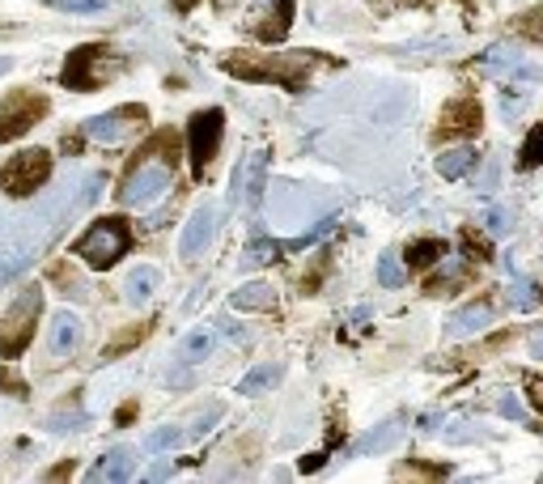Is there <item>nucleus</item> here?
I'll list each match as a JSON object with an SVG mask.
<instances>
[{"label":"nucleus","instance_id":"nucleus-1","mask_svg":"<svg viewBox=\"0 0 543 484\" xmlns=\"http://www.w3.org/2000/svg\"><path fill=\"white\" fill-rule=\"evenodd\" d=\"M170 187H174V132H162V137H154V145L127 166V175L115 195H119V204H127V208H145V204H154V200H162Z\"/></svg>","mask_w":543,"mask_h":484},{"label":"nucleus","instance_id":"nucleus-2","mask_svg":"<svg viewBox=\"0 0 543 484\" xmlns=\"http://www.w3.org/2000/svg\"><path fill=\"white\" fill-rule=\"evenodd\" d=\"M319 64L323 60L314 52H238L221 60V69L238 81H272L285 90H302Z\"/></svg>","mask_w":543,"mask_h":484},{"label":"nucleus","instance_id":"nucleus-3","mask_svg":"<svg viewBox=\"0 0 543 484\" xmlns=\"http://www.w3.org/2000/svg\"><path fill=\"white\" fill-rule=\"evenodd\" d=\"M127 69V56L124 52H115L107 43H85L77 52H69L64 60V72H60V81L77 90V94H89V90H102V85L119 77Z\"/></svg>","mask_w":543,"mask_h":484},{"label":"nucleus","instance_id":"nucleus-4","mask_svg":"<svg viewBox=\"0 0 543 484\" xmlns=\"http://www.w3.org/2000/svg\"><path fill=\"white\" fill-rule=\"evenodd\" d=\"M127 247H132V225H127L124 217H98V222L72 242V255H77L85 268L107 272V268H115V263L124 260Z\"/></svg>","mask_w":543,"mask_h":484},{"label":"nucleus","instance_id":"nucleus-5","mask_svg":"<svg viewBox=\"0 0 543 484\" xmlns=\"http://www.w3.org/2000/svg\"><path fill=\"white\" fill-rule=\"evenodd\" d=\"M42 315V289L39 285H30V289H22L14 298V306L5 310V318H0V361H14L22 357L30 348V340H34V323H39Z\"/></svg>","mask_w":543,"mask_h":484},{"label":"nucleus","instance_id":"nucleus-6","mask_svg":"<svg viewBox=\"0 0 543 484\" xmlns=\"http://www.w3.org/2000/svg\"><path fill=\"white\" fill-rule=\"evenodd\" d=\"M47 179H51V153L47 149H22L0 166V192L14 195V200L34 195Z\"/></svg>","mask_w":543,"mask_h":484},{"label":"nucleus","instance_id":"nucleus-7","mask_svg":"<svg viewBox=\"0 0 543 484\" xmlns=\"http://www.w3.org/2000/svg\"><path fill=\"white\" fill-rule=\"evenodd\" d=\"M221 137H225V111L209 107V111H195L187 119V153H192V175L204 179V170L212 166V157L221 153Z\"/></svg>","mask_w":543,"mask_h":484},{"label":"nucleus","instance_id":"nucleus-8","mask_svg":"<svg viewBox=\"0 0 543 484\" xmlns=\"http://www.w3.org/2000/svg\"><path fill=\"white\" fill-rule=\"evenodd\" d=\"M42 115H47V98L42 94H9L0 102V140L26 137Z\"/></svg>","mask_w":543,"mask_h":484},{"label":"nucleus","instance_id":"nucleus-9","mask_svg":"<svg viewBox=\"0 0 543 484\" xmlns=\"http://www.w3.org/2000/svg\"><path fill=\"white\" fill-rule=\"evenodd\" d=\"M149 119V111L145 107H115V111H107V115H94V119H85V137L89 140H102V145H115V140H124V137H132L140 124Z\"/></svg>","mask_w":543,"mask_h":484},{"label":"nucleus","instance_id":"nucleus-10","mask_svg":"<svg viewBox=\"0 0 543 484\" xmlns=\"http://www.w3.org/2000/svg\"><path fill=\"white\" fill-rule=\"evenodd\" d=\"M267 187V153L255 149L242 157V166L234 170V187H229V200L234 204H259Z\"/></svg>","mask_w":543,"mask_h":484},{"label":"nucleus","instance_id":"nucleus-11","mask_svg":"<svg viewBox=\"0 0 543 484\" xmlns=\"http://www.w3.org/2000/svg\"><path fill=\"white\" fill-rule=\"evenodd\" d=\"M212 234H217V208L204 200V204H195V213L187 217V225H183L179 255H183V260H195V255L212 242Z\"/></svg>","mask_w":543,"mask_h":484},{"label":"nucleus","instance_id":"nucleus-12","mask_svg":"<svg viewBox=\"0 0 543 484\" xmlns=\"http://www.w3.org/2000/svg\"><path fill=\"white\" fill-rule=\"evenodd\" d=\"M492 302H467L463 310H454V315L446 318V336L450 340H467V336H475V332H484L488 323H492Z\"/></svg>","mask_w":543,"mask_h":484},{"label":"nucleus","instance_id":"nucleus-13","mask_svg":"<svg viewBox=\"0 0 543 484\" xmlns=\"http://www.w3.org/2000/svg\"><path fill=\"white\" fill-rule=\"evenodd\" d=\"M132 471H136V455H132V451H124V446H119V451H111V455H102L94 463V468L85 471V480L89 484H124V480H132Z\"/></svg>","mask_w":543,"mask_h":484},{"label":"nucleus","instance_id":"nucleus-14","mask_svg":"<svg viewBox=\"0 0 543 484\" xmlns=\"http://www.w3.org/2000/svg\"><path fill=\"white\" fill-rule=\"evenodd\" d=\"M472 132H480V102H475V98H463V102H454L446 111L437 137L446 140V137H472Z\"/></svg>","mask_w":543,"mask_h":484},{"label":"nucleus","instance_id":"nucleus-15","mask_svg":"<svg viewBox=\"0 0 543 484\" xmlns=\"http://www.w3.org/2000/svg\"><path fill=\"white\" fill-rule=\"evenodd\" d=\"M51 357H72L77 353V345H81V318L72 315V310H60L56 318H51Z\"/></svg>","mask_w":543,"mask_h":484},{"label":"nucleus","instance_id":"nucleus-16","mask_svg":"<svg viewBox=\"0 0 543 484\" xmlns=\"http://www.w3.org/2000/svg\"><path fill=\"white\" fill-rule=\"evenodd\" d=\"M229 306H234V310H272V306H276V289L255 280V285H242V289H234Z\"/></svg>","mask_w":543,"mask_h":484},{"label":"nucleus","instance_id":"nucleus-17","mask_svg":"<svg viewBox=\"0 0 543 484\" xmlns=\"http://www.w3.org/2000/svg\"><path fill=\"white\" fill-rule=\"evenodd\" d=\"M399 433H404V421L395 416V421H387L382 429H374V433H365L361 442H357V455H378V451H387V446L399 442Z\"/></svg>","mask_w":543,"mask_h":484},{"label":"nucleus","instance_id":"nucleus-18","mask_svg":"<svg viewBox=\"0 0 543 484\" xmlns=\"http://www.w3.org/2000/svg\"><path fill=\"white\" fill-rule=\"evenodd\" d=\"M442 255H446V242L442 238H420V242H412L407 247V268H433V263H442Z\"/></svg>","mask_w":543,"mask_h":484},{"label":"nucleus","instance_id":"nucleus-19","mask_svg":"<svg viewBox=\"0 0 543 484\" xmlns=\"http://www.w3.org/2000/svg\"><path fill=\"white\" fill-rule=\"evenodd\" d=\"M472 166H475V153L467 149V145H459V149H450L437 157V175H442V179H463Z\"/></svg>","mask_w":543,"mask_h":484},{"label":"nucleus","instance_id":"nucleus-20","mask_svg":"<svg viewBox=\"0 0 543 484\" xmlns=\"http://www.w3.org/2000/svg\"><path fill=\"white\" fill-rule=\"evenodd\" d=\"M157 268H136L132 277H127V302L132 306H145L149 298H154V289H157Z\"/></svg>","mask_w":543,"mask_h":484},{"label":"nucleus","instance_id":"nucleus-21","mask_svg":"<svg viewBox=\"0 0 543 484\" xmlns=\"http://www.w3.org/2000/svg\"><path fill=\"white\" fill-rule=\"evenodd\" d=\"M289 26H293V0H276V9H272V22H264V26H259V39L280 43L285 34H289Z\"/></svg>","mask_w":543,"mask_h":484},{"label":"nucleus","instance_id":"nucleus-22","mask_svg":"<svg viewBox=\"0 0 543 484\" xmlns=\"http://www.w3.org/2000/svg\"><path fill=\"white\" fill-rule=\"evenodd\" d=\"M280 378V365H255L247 378H238V395H264Z\"/></svg>","mask_w":543,"mask_h":484},{"label":"nucleus","instance_id":"nucleus-23","mask_svg":"<svg viewBox=\"0 0 543 484\" xmlns=\"http://www.w3.org/2000/svg\"><path fill=\"white\" fill-rule=\"evenodd\" d=\"M280 251H289V242H272V238H255L251 247H247V260H242V268H259V263H272V260H280Z\"/></svg>","mask_w":543,"mask_h":484},{"label":"nucleus","instance_id":"nucleus-24","mask_svg":"<svg viewBox=\"0 0 543 484\" xmlns=\"http://www.w3.org/2000/svg\"><path fill=\"white\" fill-rule=\"evenodd\" d=\"M212 345H217V332H212V327H195V332L183 340V357H187V361H204L212 353Z\"/></svg>","mask_w":543,"mask_h":484},{"label":"nucleus","instance_id":"nucleus-25","mask_svg":"<svg viewBox=\"0 0 543 484\" xmlns=\"http://www.w3.org/2000/svg\"><path fill=\"white\" fill-rule=\"evenodd\" d=\"M518 166H543V124L530 128L527 140H522V149H518Z\"/></svg>","mask_w":543,"mask_h":484},{"label":"nucleus","instance_id":"nucleus-26","mask_svg":"<svg viewBox=\"0 0 543 484\" xmlns=\"http://www.w3.org/2000/svg\"><path fill=\"white\" fill-rule=\"evenodd\" d=\"M378 280L387 285V289H399L407 280V272H404V263H399V255H382L378 260Z\"/></svg>","mask_w":543,"mask_h":484},{"label":"nucleus","instance_id":"nucleus-27","mask_svg":"<svg viewBox=\"0 0 543 484\" xmlns=\"http://www.w3.org/2000/svg\"><path fill=\"white\" fill-rule=\"evenodd\" d=\"M183 442H187V433H183V429H170V425L145 438V446H149V451H174V446H183Z\"/></svg>","mask_w":543,"mask_h":484},{"label":"nucleus","instance_id":"nucleus-28","mask_svg":"<svg viewBox=\"0 0 543 484\" xmlns=\"http://www.w3.org/2000/svg\"><path fill=\"white\" fill-rule=\"evenodd\" d=\"M145 332H149V327H136V332H124V336H119V340H115V345H107V348H102V357H98V361H115V357H119V353H124V348L140 345V340H145Z\"/></svg>","mask_w":543,"mask_h":484},{"label":"nucleus","instance_id":"nucleus-29","mask_svg":"<svg viewBox=\"0 0 543 484\" xmlns=\"http://www.w3.org/2000/svg\"><path fill=\"white\" fill-rule=\"evenodd\" d=\"M64 14H107L111 0H56Z\"/></svg>","mask_w":543,"mask_h":484},{"label":"nucleus","instance_id":"nucleus-30","mask_svg":"<svg viewBox=\"0 0 543 484\" xmlns=\"http://www.w3.org/2000/svg\"><path fill=\"white\" fill-rule=\"evenodd\" d=\"M522 34L535 43H543V5L539 9H530V14H522Z\"/></svg>","mask_w":543,"mask_h":484},{"label":"nucleus","instance_id":"nucleus-31","mask_svg":"<svg viewBox=\"0 0 543 484\" xmlns=\"http://www.w3.org/2000/svg\"><path fill=\"white\" fill-rule=\"evenodd\" d=\"M26 255H9V260H0V285H5V280H14V277H22V272H26Z\"/></svg>","mask_w":543,"mask_h":484},{"label":"nucleus","instance_id":"nucleus-32","mask_svg":"<svg viewBox=\"0 0 543 484\" xmlns=\"http://www.w3.org/2000/svg\"><path fill=\"white\" fill-rule=\"evenodd\" d=\"M505 230H510V213H505V208H492V213H488V234H505Z\"/></svg>","mask_w":543,"mask_h":484},{"label":"nucleus","instance_id":"nucleus-33","mask_svg":"<svg viewBox=\"0 0 543 484\" xmlns=\"http://www.w3.org/2000/svg\"><path fill=\"white\" fill-rule=\"evenodd\" d=\"M527 400H530V403H535V408H539V413H543V374H539V378H530V383H527Z\"/></svg>","mask_w":543,"mask_h":484},{"label":"nucleus","instance_id":"nucleus-34","mask_svg":"<svg viewBox=\"0 0 543 484\" xmlns=\"http://www.w3.org/2000/svg\"><path fill=\"white\" fill-rule=\"evenodd\" d=\"M174 471H179V463H154V468H149V480H170Z\"/></svg>","mask_w":543,"mask_h":484},{"label":"nucleus","instance_id":"nucleus-35","mask_svg":"<svg viewBox=\"0 0 543 484\" xmlns=\"http://www.w3.org/2000/svg\"><path fill=\"white\" fill-rule=\"evenodd\" d=\"M0 383H5V387L14 391V395H26V383H22V378H14V374H5V370H0Z\"/></svg>","mask_w":543,"mask_h":484},{"label":"nucleus","instance_id":"nucleus-36","mask_svg":"<svg viewBox=\"0 0 543 484\" xmlns=\"http://www.w3.org/2000/svg\"><path fill=\"white\" fill-rule=\"evenodd\" d=\"M60 476H72V463H60V468L47 471V480H60Z\"/></svg>","mask_w":543,"mask_h":484},{"label":"nucleus","instance_id":"nucleus-37","mask_svg":"<svg viewBox=\"0 0 543 484\" xmlns=\"http://www.w3.org/2000/svg\"><path fill=\"white\" fill-rule=\"evenodd\" d=\"M501 413L505 416H522V413H518V403H514V395H505V400H501Z\"/></svg>","mask_w":543,"mask_h":484},{"label":"nucleus","instance_id":"nucleus-38","mask_svg":"<svg viewBox=\"0 0 543 484\" xmlns=\"http://www.w3.org/2000/svg\"><path fill=\"white\" fill-rule=\"evenodd\" d=\"M170 5H174V14H192L195 9V0H170Z\"/></svg>","mask_w":543,"mask_h":484},{"label":"nucleus","instance_id":"nucleus-39","mask_svg":"<svg viewBox=\"0 0 543 484\" xmlns=\"http://www.w3.org/2000/svg\"><path fill=\"white\" fill-rule=\"evenodd\" d=\"M9 69H14V60H9V56H0V77H5Z\"/></svg>","mask_w":543,"mask_h":484},{"label":"nucleus","instance_id":"nucleus-40","mask_svg":"<svg viewBox=\"0 0 543 484\" xmlns=\"http://www.w3.org/2000/svg\"><path fill=\"white\" fill-rule=\"evenodd\" d=\"M530 353H535V357H543V336L535 340V345H530Z\"/></svg>","mask_w":543,"mask_h":484},{"label":"nucleus","instance_id":"nucleus-41","mask_svg":"<svg viewBox=\"0 0 543 484\" xmlns=\"http://www.w3.org/2000/svg\"><path fill=\"white\" fill-rule=\"evenodd\" d=\"M212 5H217V9H229V5H238V0H212Z\"/></svg>","mask_w":543,"mask_h":484}]
</instances>
